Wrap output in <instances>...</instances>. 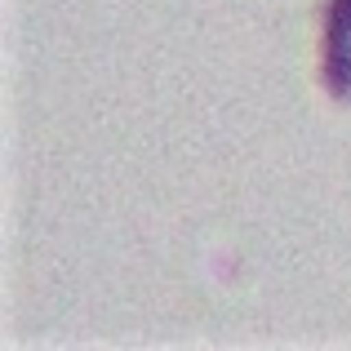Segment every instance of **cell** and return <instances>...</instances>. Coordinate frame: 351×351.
Returning a JSON list of instances; mask_svg holds the SVG:
<instances>
[{"instance_id":"cell-1","label":"cell","mask_w":351,"mask_h":351,"mask_svg":"<svg viewBox=\"0 0 351 351\" xmlns=\"http://www.w3.org/2000/svg\"><path fill=\"white\" fill-rule=\"evenodd\" d=\"M320 76H325L334 98H351V40H325Z\"/></svg>"},{"instance_id":"cell-2","label":"cell","mask_w":351,"mask_h":351,"mask_svg":"<svg viewBox=\"0 0 351 351\" xmlns=\"http://www.w3.org/2000/svg\"><path fill=\"white\" fill-rule=\"evenodd\" d=\"M325 40H351V0L325 5Z\"/></svg>"}]
</instances>
